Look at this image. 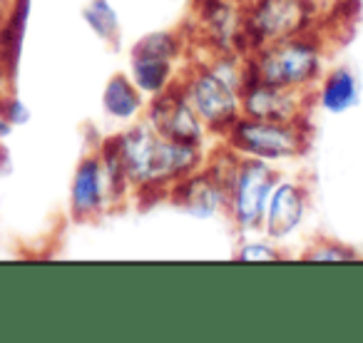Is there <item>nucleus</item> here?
Returning <instances> with one entry per match:
<instances>
[{
  "instance_id": "obj_21",
  "label": "nucleus",
  "mask_w": 363,
  "mask_h": 343,
  "mask_svg": "<svg viewBox=\"0 0 363 343\" xmlns=\"http://www.w3.org/2000/svg\"><path fill=\"white\" fill-rule=\"evenodd\" d=\"M11 130H13V125L6 120V117H0V137H8L11 135Z\"/></svg>"
},
{
  "instance_id": "obj_16",
  "label": "nucleus",
  "mask_w": 363,
  "mask_h": 343,
  "mask_svg": "<svg viewBox=\"0 0 363 343\" xmlns=\"http://www.w3.org/2000/svg\"><path fill=\"white\" fill-rule=\"evenodd\" d=\"M82 18L102 43L117 45V40H120V18H117L115 8L110 6V0H90L82 11Z\"/></svg>"
},
{
  "instance_id": "obj_6",
  "label": "nucleus",
  "mask_w": 363,
  "mask_h": 343,
  "mask_svg": "<svg viewBox=\"0 0 363 343\" xmlns=\"http://www.w3.org/2000/svg\"><path fill=\"white\" fill-rule=\"evenodd\" d=\"M279 184V174L269 162L242 157L227 192V209L242 232L262 229L269 197Z\"/></svg>"
},
{
  "instance_id": "obj_18",
  "label": "nucleus",
  "mask_w": 363,
  "mask_h": 343,
  "mask_svg": "<svg viewBox=\"0 0 363 343\" xmlns=\"http://www.w3.org/2000/svg\"><path fill=\"white\" fill-rule=\"evenodd\" d=\"M237 259L239 262H249V264H257V262L267 264V262H281L284 254L267 242H249L237 252Z\"/></svg>"
},
{
  "instance_id": "obj_9",
  "label": "nucleus",
  "mask_w": 363,
  "mask_h": 343,
  "mask_svg": "<svg viewBox=\"0 0 363 343\" xmlns=\"http://www.w3.org/2000/svg\"><path fill=\"white\" fill-rule=\"evenodd\" d=\"M112 199L107 172L100 154H90L80 162L70 189V212L75 219H92Z\"/></svg>"
},
{
  "instance_id": "obj_8",
  "label": "nucleus",
  "mask_w": 363,
  "mask_h": 343,
  "mask_svg": "<svg viewBox=\"0 0 363 343\" xmlns=\"http://www.w3.org/2000/svg\"><path fill=\"white\" fill-rule=\"evenodd\" d=\"M303 92L284 90L259 80H247L242 87V115L254 120L306 122Z\"/></svg>"
},
{
  "instance_id": "obj_11",
  "label": "nucleus",
  "mask_w": 363,
  "mask_h": 343,
  "mask_svg": "<svg viewBox=\"0 0 363 343\" xmlns=\"http://www.w3.org/2000/svg\"><path fill=\"white\" fill-rule=\"evenodd\" d=\"M172 202L194 217H214L222 207H227V192L212 179L207 169L192 172L189 177L179 179L169 189Z\"/></svg>"
},
{
  "instance_id": "obj_22",
  "label": "nucleus",
  "mask_w": 363,
  "mask_h": 343,
  "mask_svg": "<svg viewBox=\"0 0 363 343\" xmlns=\"http://www.w3.org/2000/svg\"><path fill=\"white\" fill-rule=\"evenodd\" d=\"M234 3H239V6H247V3H252V0H234Z\"/></svg>"
},
{
  "instance_id": "obj_7",
  "label": "nucleus",
  "mask_w": 363,
  "mask_h": 343,
  "mask_svg": "<svg viewBox=\"0 0 363 343\" xmlns=\"http://www.w3.org/2000/svg\"><path fill=\"white\" fill-rule=\"evenodd\" d=\"M147 122L167 140L194 147H199L204 140V122L199 120L192 102L187 100L184 87L169 85L164 92L155 95L150 110H147Z\"/></svg>"
},
{
  "instance_id": "obj_12",
  "label": "nucleus",
  "mask_w": 363,
  "mask_h": 343,
  "mask_svg": "<svg viewBox=\"0 0 363 343\" xmlns=\"http://www.w3.org/2000/svg\"><path fill=\"white\" fill-rule=\"evenodd\" d=\"M30 3L33 0H13L11 13L0 23V72L6 77H16L18 72L28 18H30Z\"/></svg>"
},
{
  "instance_id": "obj_19",
  "label": "nucleus",
  "mask_w": 363,
  "mask_h": 343,
  "mask_svg": "<svg viewBox=\"0 0 363 343\" xmlns=\"http://www.w3.org/2000/svg\"><path fill=\"white\" fill-rule=\"evenodd\" d=\"M0 117H6L13 127L28 125V122H30V110H28L26 102L18 100V97H6V100H0Z\"/></svg>"
},
{
  "instance_id": "obj_10",
  "label": "nucleus",
  "mask_w": 363,
  "mask_h": 343,
  "mask_svg": "<svg viewBox=\"0 0 363 343\" xmlns=\"http://www.w3.org/2000/svg\"><path fill=\"white\" fill-rule=\"evenodd\" d=\"M308 207L306 187L296 182H279L264 212V232L272 239H286L301 227Z\"/></svg>"
},
{
  "instance_id": "obj_2",
  "label": "nucleus",
  "mask_w": 363,
  "mask_h": 343,
  "mask_svg": "<svg viewBox=\"0 0 363 343\" xmlns=\"http://www.w3.org/2000/svg\"><path fill=\"white\" fill-rule=\"evenodd\" d=\"M247 80V57L234 60L232 52L217 55L209 65H199L187 77V100L204 127L227 135L242 117V87Z\"/></svg>"
},
{
  "instance_id": "obj_13",
  "label": "nucleus",
  "mask_w": 363,
  "mask_h": 343,
  "mask_svg": "<svg viewBox=\"0 0 363 343\" xmlns=\"http://www.w3.org/2000/svg\"><path fill=\"white\" fill-rule=\"evenodd\" d=\"M174 60L169 57L155 55V52L145 50H132V82L142 90V95H160L172 85L174 77Z\"/></svg>"
},
{
  "instance_id": "obj_4",
  "label": "nucleus",
  "mask_w": 363,
  "mask_h": 343,
  "mask_svg": "<svg viewBox=\"0 0 363 343\" xmlns=\"http://www.w3.org/2000/svg\"><path fill=\"white\" fill-rule=\"evenodd\" d=\"M316 18L306 0H252L242 8L237 52L249 57L269 43L311 33Z\"/></svg>"
},
{
  "instance_id": "obj_1",
  "label": "nucleus",
  "mask_w": 363,
  "mask_h": 343,
  "mask_svg": "<svg viewBox=\"0 0 363 343\" xmlns=\"http://www.w3.org/2000/svg\"><path fill=\"white\" fill-rule=\"evenodd\" d=\"M112 145L122 162L127 182L137 189H172L202 164L199 147L167 140L150 122L117 135Z\"/></svg>"
},
{
  "instance_id": "obj_3",
  "label": "nucleus",
  "mask_w": 363,
  "mask_h": 343,
  "mask_svg": "<svg viewBox=\"0 0 363 343\" xmlns=\"http://www.w3.org/2000/svg\"><path fill=\"white\" fill-rule=\"evenodd\" d=\"M323 52L316 30L269 43L247 57V80L306 92L321 80ZM244 80V82H247Z\"/></svg>"
},
{
  "instance_id": "obj_15",
  "label": "nucleus",
  "mask_w": 363,
  "mask_h": 343,
  "mask_svg": "<svg viewBox=\"0 0 363 343\" xmlns=\"http://www.w3.org/2000/svg\"><path fill=\"white\" fill-rule=\"evenodd\" d=\"M102 107L110 117L115 120H132L142 112L145 100H142V90L132 82L127 75H112L102 92Z\"/></svg>"
},
{
  "instance_id": "obj_5",
  "label": "nucleus",
  "mask_w": 363,
  "mask_h": 343,
  "mask_svg": "<svg viewBox=\"0 0 363 343\" xmlns=\"http://www.w3.org/2000/svg\"><path fill=\"white\" fill-rule=\"evenodd\" d=\"M224 137L237 154L264 162L291 159L308 150L306 122L254 120V117L242 115Z\"/></svg>"
},
{
  "instance_id": "obj_14",
  "label": "nucleus",
  "mask_w": 363,
  "mask_h": 343,
  "mask_svg": "<svg viewBox=\"0 0 363 343\" xmlns=\"http://www.w3.org/2000/svg\"><path fill=\"white\" fill-rule=\"evenodd\" d=\"M316 102L321 110L341 115L358 102V80L348 67H336L321 80L316 92Z\"/></svg>"
},
{
  "instance_id": "obj_17",
  "label": "nucleus",
  "mask_w": 363,
  "mask_h": 343,
  "mask_svg": "<svg viewBox=\"0 0 363 343\" xmlns=\"http://www.w3.org/2000/svg\"><path fill=\"white\" fill-rule=\"evenodd\" d=\"M303 262H353V259H358V252L351 247H346V244L341 242H328V239H323V242H316L308 252L301 254Z\"/></svg>"
},
{
  "instance_id": "obj_20",
  "label": "nucleus",
  "mask_w": 363,
  "mask_h": 343,
  "mask_svg": "<svg viewBox=\"0 0 363 343\" xmlns=\"http://www.w3.org/2000/svg\"><path fill=\"white\" fill-rule=\"evenodd\" d=\"M308 6L313 8V13H321V11H331V13H336V8H338V3H341V0H306Z\"/></svg>"
}]
</instances>
